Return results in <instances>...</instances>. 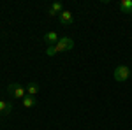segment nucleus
<instances>
[{
	"label": "nucleus",
	"instance_id": "obj_1",
	"mask_svg": "<svg viewBox=\"0 0 132 130\" xmlns=\"http://www.w3.org/2000/svg\"><path fill=\"white\" fill-rule=\"evenodd\" d=\"M130 74H132V70L127 65H118L114 69V72H113V77L118 81V83H125V81L130 77Z\"/></svg>",
	"mask_w": 132,
	"mask_h": 130
},
{
	"label": "nucleus",
	"instance_id": "obj_2",
	"mask_svg": "<svg viewBox=\"0 0 132 130\" xmlns=\"http://www.w3.org/2000/svg\"><path fill=\"white\" fill-rule=\"evenodd\" d=\"M7 91H9V95H12L14 99H23L27 95V88H23L18 83H11L9 86H7Z\"/></svg>",
	"mask_w": 132,
	"mask_h": 130
},
{
	"label": "nucleus",
	"instance_id": "obj_3",
	"mask_svg": "<svg viewBox=\"0 0 132 130\" xmlns=\"http://www.w3.org/2000/svg\"><path fill=\"white\" fill-rule=\"evenodd\" d=\"M74 48V40L71 39V37H62L56 44H55V49H56V53H63V51H69Z\"/></svg>",
	"mask_w": 132,
	"mask_h": 130
},
{
	"label": "nucleus",
	"instance_id": "obj_4",
	"mask_svg": "<svg viewBox=\"0 0 132 130\" xmlns=\"http://www.w3.org/2000/svg\"><path fill=\"white\" fill-rule=\"evenodd\" d=\"M58 21H60V25H63V27H69V25H72V12L71 11H62L60 14H58Z\"/></svg>",
	"mask_w": 132,
	"mask_h": 130
},
{
	"label": "nucleus",
	"instance_id": "obj_5",
	"mask_svg": "<svg viewBox=\"0 0 132 130\" xmlns=\"http://www.w3.org/2000/svg\"><path fill=\"white\" fill-rule=\"evenodd\" d=\"M58 33L56 32H48V33H44V42L48 44V46H55L56 42H58Z\"/></svg>",
	"mask_w": 132,
	"mask_h": 130
},
{
	"label": "nucleus",
	"instance_id": "obj_6",
	"mask_svg": "<svg viewBox=\"0 0 132 130\" xmlns=\"http://www.w3.org/2000/svg\"><path fill=\"white\" fill-rule=\"evenodd\" d=\"M62 11H63V5H62L60 2H55V4H51V7L48 9V16H58Z\"/></svg>",
	"mask_w": 132,
	"mask_h": 130
},
{
	"label": "nucleus",
	"instance_id": "obj_7",
	"mask_svg": "<svg viewBox=\"0 0 132 130\" xmlns=\"http://www.w3.org/2000/svg\"><path fill=\"white\" fill-rule=\"evenodd\" d=\"M11 111H12V104L5 102V100H0V116H7Z\"/></svg>",
	"mask_w": 132,
	"mask_h": 130
},
{
	"label": "nucleus",
	"instance_id": "obj_8",
	"mask_svg": "<svg viewBox=\"0 0 132 130\" xmlns=\"http://www.w3.org/2000/svg\"><path fill=\"white\" fill-rule=\"evenodd\" d=\"M21 102H23V106H25L27 109H30V107H34V106L37 104V99L32 97V95H25V97L21 99Z\"/></svg>",
	"mask_w": 132,
	"mask_h": 130
},
{
	"label": "nucleus",
	"instance_id": "obj_9",
	"mask_svg": "<svg viewBox=\"0 0 132 130\" xmlns=\"http://www.w3.org/2000/svg\"><path fill=\"white\" fill-rule=\"evenodd\" d=\"M120 11L125 14H132V0H122L120 2Z\"/></svg>",
	"mask_w": 132,
	"mask_h": 130
},
{
	"label": "nucleus",
	"instance_id": "obj_10",
	"mask_svg": "<svg viewBox=\"0 0 132 130\" xmlns=\"http://www.w3.org/2000/svg\"><path fill=\"white\" fill-rule=\"evenodd\" d=\"M37 91H39V83H28L27 84V95H32V97H35L37 95Z\"/></svg>",
	"mask_w": 132,
	"mask_h": 130
},
{
	"label": "nucleus",
	"instance_id": "obj_11",
	"mask_svg": "<svg viewBox=\"0 0 132 130\" xmlns=\"http://www.w3.org/2000/svg\"><path fill=\"white\" fill-rule=\"evenodd\" d=\"M46 55H48V56H55V55H56L55 46H48V48H46Z\"/></svg>",
	"mask_w": 132,
	"mask_h": 130
}]
</instances>
